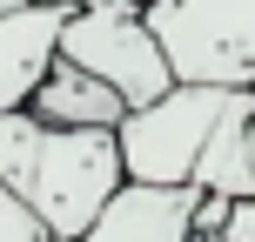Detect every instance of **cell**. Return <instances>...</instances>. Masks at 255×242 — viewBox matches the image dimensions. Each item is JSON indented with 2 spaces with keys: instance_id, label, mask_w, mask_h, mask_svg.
Instances as JSON below:
<instances>
[{
  "instance_id": "6da1fadb",
  "label": "cell",
  "mask_w": 255,
  "mask_h": 242,
  "mask_svg": "<svg viewBox=\"0 0 255 242\" xmlns=\"http://www.w3.org/2000/svg\"><path fill=\"white\" fill-rule=\"evenodd\" d=\"M0 189L54 242H74L128 189V175H121L115 135L47 128V121L27 115V108H13V115H0Z\"/></svg>"
},
{
  "instance_id": "7a4b0ae2",
  "label": "cell",
  "mask_w": 255,
  "mask_h": 242,
  "mask_svg": "<svg viewBox=\"0 0 255 242\" xmlns=\"http://www.w3.org/2000/svg\"><path fill=\"white\" fill-rule=\"evenodd\" d=\"M141 13L175 81L255 94V0H141Z\"/></svg>"
},
{
  "instance_id": "3957f363",
  "label": "cell",
  "mask_w": 255,
  "mask_h": 242,
  "mask_svg": "<svg viewBox=\"0 0 255 242\" xmlns=\"http://www.w3.org/2000/svg\"><path fill=\"white\" fill-rule=\"evenodd\" d=\"M54 61H67V67H81V74H94L101 88H115L128 101V115L148 108V101H161V94L175 88L168 54H161V40L148 34L141 0H88V7H74L61 20Z\"/></svg>"
},
{
  "instance_id": "277c9868",
  "label": "cell",
  "mask_w": 255,
  "mask_h": 242,
  "mask_svg": "<svg viewBox=\"0 0 255 242\" xmlns=\"http://www.w3.org/2000/svg\"><path fill=\"white\" fill-rule=\"evenodd\" d=\"M222 108H229V88H188V81H175L161 101L134 108L115 128L121 175L141 182V189H188V175L202 162L208 135H215Z\"/></svg>"
},
{
  "instance_id": "5b68a950",
  "label": "cell",
  "mask_w": 255,
  "mask_h": 242,
  "mask_svg": "<svg viewBox=\"0 0 255 242\" xmlns=\"http://www.w3.org/2000/svg\"><path fill=\"white\" fill-rule=\"evenodd\" d=\"M74 242H195V189H141L128 182Z\"/></svg>"
},
{
  "instance_id": "8992f818",
  "label": "cell",
  "mask_w": 255,
  "mask_h": 242,
  "mask_svg": "<svg viewBox=\"0 0 255 242\" xmlns=\"http://www.w3.org/2000/svg\"><path fill=\"white\" fill-rule=\"evenodd\" d=\"M27 115L47 121V128H81V135H115L128 121V101L115 88H101L94 74H81V67L54 61L47 74H40V88L27 94Z\"/></svg>"
},
{
  "instance_id": "52a82bcc",
  "label": "cell",
  "mask_w": 255,
  "mask_h": 242,
  "mask_svg": "<svg viewBox=\"0 0 255 242\" xmlns=\"http://www.w3.org/2000/svg\"><path fill=\"white\" fill-rule=\"evenodd\" d=\"M61 20H67V13H54V7L7 13V20H0V115L27 108V94H34V88H40V74L54 67Z\"/></svg>"
},
{
  "instance_id": "ba28073f",
  "label": "cell",
  "mask_w": 255,
  "mask_h": 242,
  "mask_svg": "<svg viewBox=\"0 0 255 242\" xmlns=\"http://www.w3.org/2000/svg\"><path fill=\"white\" fill-rule=\"evenodd\" d=\"M249 121H255V94H229L215 135H208L202 162H195L188 189L195 195H222V202H249L255 195V168H249Z\"/></svg>"
},
{
  "instance_id": "9c48e42d",
  "label": "cell",
  "mask_w": 255,
  "mask_h": 242,
  "mask_svg": "<svg viewBox=\"0 0 255 242\" xmlns=\"http://www.w3.org/2000/svg\"><path fill=\"white\" fill-rule=\"evenodd\" d=\"M0 242H54L47 229H40V222L34 216H27V209L20 202H13V195L7 189H0Z\"/></svg>"
},
{
  "instance_id": "30bf717a",
  "label": "cell",
  "mask_w": 255,
  "mask_h": 242,
  "mask_svg": "<svg viewBox=\"0 0 255 242\" xmlns=\"http://www.w3.org/2000/svg\"><path fill=\"white\" fill-rule=\"evenodd\" d=\"M215 242H255V195L249 202H229V222H222Z\"/></svg>"
},
{
  "instance_id": "8fae6325",
  "label": "cell",
  "mask_w": 255,
  "mask_h": 242,
  "mask_svg": "<svg viewBox=\"0 0 255 242\" xmlns=\"http://www.w3.org/2000/svg\"><path fill=\"white\" fill-rule=\"evenodd\" d=\"M249 168H255V121H249Z\"/></svg>"
}]
</instances>
